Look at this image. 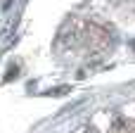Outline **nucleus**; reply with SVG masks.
I'll return each mask as SVG.
<instances>
[{
    "mask_svg": "<svg viewBox=\"0 0 135 133\" xmlns=\"http://www.w3.org/2000/svg\"><path fill=\"white\" fill-rule=\"evenodd\" d=\"M64 93H69V86H64V88H55V90H47L45 95H64Z\"/></svg>",
    "mask_w": 135,
    "mask_h": 133,
    "instance_id": "obj_1",
    "label": "nucleus"
}]
</instances>
